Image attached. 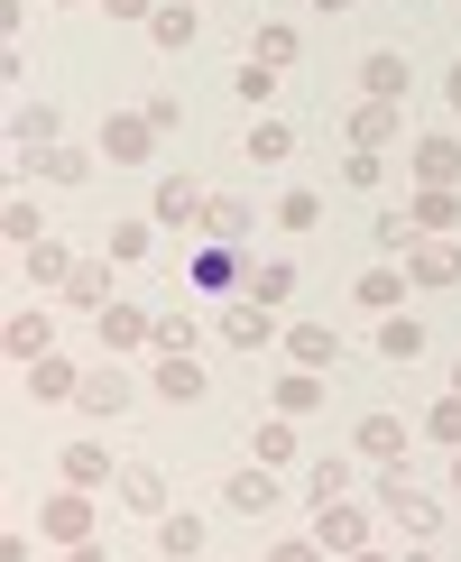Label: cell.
<instances>
[{"label":"cell","instance_id":"cell-1","mask_svg":"<svg viewBox=\"0 0 461 562\" xmlns=\"http://www.w3.org/2000/svg\"><path fill=\"white\" fill-rule=\"evenodd\" d=\"M379 507H387V517H397L406 535H434V526H443V507H434V498H425V488H415L406 471H387V480H379Z\"/></svg>","mask_w":461,"mask_h":562},{"label":"cell","instance_id":"cell-2","mask_svg":"<svg viewBox=\"0 0 461 562\" xmlns=\"http://www.w3.org/2000/svg\"><path fill=\"white\" fill-rule=\"evenodd\" d=\"M148 148H157L148 111H111V121H102V157H111V167H138Z\"/></svg>","mask_w":461,"mask_h":562},{"label":"cell","instance_id":"cell-3","mask_svg":"<svg viewBox=\"0 0 461 562\" xmlns=\"http://www.w3.org/2000/svg\"><path fill=\"white\" fill-rule=\"evenodd\" d=\"M203 213H213V194H203L194 176H167V184H157V222H167V231H203Z\"/></svg>","mask_w":461,"mask_h":562},{"label":"cell","instance_id":"cell-4","mask_svg":"<svg viewBox=\"0 0 461 562\" xmlns=\"http://www.w3.org/2000/svg\"><path fill=\"white\" fill-rule=\"evenodd\" d=\"M222 341H231V350H268V341H277L268 304H259V295H231V304H222Z\"/></svg>","mask_w":461,"mask_h":562},{"label":"cell","instance_id":"cell-5","mask_svg":"<svg viewBox=\"0 0 461 562\" xmlns=\"http://www.w3.org/2000/svg\"><path fill=\"white\" fill-rule=\"evenodd\" d=\"M46 535H56L65 553L92 544V498H83V488H56V498H46Z\"/></svg>","mask_w":461,"mask_h":562},{"label":"cell","instance_id":"cell-6","mask_svg":"<svg viewBox=\"0 0 461 562\" xmlns=\"http://www.w3.org/2000/svg\"><path fill=\"white\" fill-rule=\"evenodd\" d=\"M314 544H323V553H360V544H369L360 507H341V498H333V507H323V517H314Z\"/></svg>","mask_w":461,"mask_h":562},{"label":"cell","instance_id":"cell-7","mask_svg":"<svg viewBox=\"0 0 461 562\" xmlns=\"http://www.w3.org/2000/svg\"><path fill=\"white\" fill-rule=\"evenodd\" d=\"M138 341H157V323L138 304H102V350H138Z\"/></svg>","mask_w":461,"mask_h":562},{"label":"cell","instance_id":"cell-8","mask_svg":"<svg viewBox=\"0 0 461 562\" xmlns=\"http://www.w3.org/2000/svg\"><path fill=\"white\" fill-rule=\"evenodd\" d=\"M157 396H176V406H194V396H203L194 350H167V360H157Z\"/></svg>","mask_w":461,"mask_h":562},{"label":"cell","instance_id":"cell-9","mask_svg":"<svg viewBox=\"0 0 461 562\" xmlns=\"http://www.w3.org/2000/svg\"><path fill=\"white\" fill-rule=\"evenodd\" d=\"M387 138H397V102H360V111H351V148H369V157H379Z\"/></svg>","mask_w":461,"mask_h":562},{"label":"cell","instance_id":"cell-10","mask_svg":"<svg viewBox=\"0 0 461 562\" xmlns=\"http://www.w3.org/2000/svg\"><path fill=\"white\" fill-rule=\"evenodd\" d=\"M406 277H415V286H452V277H461V249H452V240H425V249L406 259Z\"/></svg>","mask_w":461,"mask_h":562},{"label":"cell","instance_id":"cell-11","mask_svg":"<svg viewBox=\"0 0 461 562\" xmlns=\"http://www.w3.org/2000/svg\"><path fill=\"white\" fill-rule=\"evenodd\" d=\"M360 83L369 102H406V56H360Z\"/></svg>","mask_w":461,"mask_h":562},{"label":"cell","instance_id":"cell-12","mask_svg":"<svg viewBox=\"0 0 461 562\" xmlns=\"http://www.w3.org/2000/svg\"><path fill=\"white\" fill-rule=\"evenodd\" d=\"M75 396H83L92 415H121V406H130V379H121V369H83V387H75Z\"/></svg>","mask_w":461,"mask_h":562},{"label":"cell","instance_id":"cell-13","mask_svg":"<svg viewBox=\"0 0 461 562\" xmlns=\"http://www.w3.org/2000/svg\"><path fill=\"white\" fill-rule=\"evenodd\" d=\"M286 350H295V360H305V369H333V360H341L333 323H295V333H286Z\"/></svg>","mask_w":461,"mask_h":562},{"label":"cell","instance_id":"cell-14","mask_svg":"<svg viewBox=\"0 0 461 562\" xmlns=\"http://www.w3.org/2000/svg\"><path fill=\"white\" fill-rule=\"evenodd\" d=\"M222 498L240 507V517H268V507H277V480H268V471H231V488H222Z\"/></svg>","mask_w":461,"mask_h":562},{"label":"cell","instance_id":"cell-15","mask_svg":"<svg viewBox=\"0 0 461 562\" xmlns=\"http://www.w3.org/2000/svg\"><path fill=\"white\" fill-rule=\"evenodd\" d=\"M194 29H203V19H194V10H184V0H167V10H157V19H148V37H157V46H167V56H184V46H194Z\"/></svg>","mask_w":461,"mask_h":562},{"label":"cell","instance_id":"cell-16","mask_svg":"<svg viewBox=\"0 0 461 562\" xmlns=\"http://www.w3.org/2000/svg\"><path fill=\"white\" fill-rule=\"evenodd\" d=\"M203 240H222V249H231V240H249V203H240V194H213V213H203Z\"/></svg>","mask_w":461,"mask_h":562},{"label":"cell","instance_id":"cell-17","mask_svg":"<svg viewBox=\"0 0 461 562\" xmlns=\"http://www.w3.org/2000/svg\"><path fill=\"white\" fill-rule=\"evenodd\" d=\"M194 286H213V295H231V286H249V277H240V259H231V249L213 240V249H194Z\"/></svg>","mask_w":461,"mask_h":562},{"label":"cell","instance_id":"cell-18","mask_svg":"<svg viewBox=\"0 0 461 562\" xmlns=\"http://www.w3.org/2000/svg\"><path fill=\"white\" fill-rule=\"evenodd\" d=\"M56 350V323L46 314H10V360H46Z\"/></svg>","mask_w":461,"mask_h":562},{"label":"cell","instance_id":"cell-19","mask_svg":"<svg viewBox=\"0 0 461 562\" xmlns=\"http://www.w3.org/2000/svg\"><path fill=\"white\" fill-rule=\"evenodd\" d=\"M240 148L259 157V167H286V157H295V130H286V121H259V130L240 138Z\"/></svg>","mask_w":461,"mask_h":562},{"label":"cell","instance_id":"cell-20","mask_svg":"<svg viewBox=\"0 0 461 562\" xmlns=\"http://www.w3.org/2000/svg\"><path fill=\"white\" fill-rule=\"evenodd\" d=\"M249 65H268V75H286V65H295V29H277V19H268V29L249 37Z\"/></svg>","mask_w":461,"mask_h":562},{"label":"cell","instance_id":"cell-21","mask_svg":"<svg viewBox=\"0 0 461 562\" xmlns=\"http://www.w3.org/2000/svg\"><path fill=\"white\" fill-rule=\"evenodd\" d=\"M360 452H369V461H397V452H406V425H397V415H369V425H360Z\"/></svg>","mask_w":461,"mask_h":562},{"label":"cell","instance_id":"cell-22","mask_svg":"<svg viewBox=\"0 0 461 562\" xmlns=\"http://www.w3.org/2000/svg\"><path fill=\"white\" fill-rule=\"evenodd\" d=\"M406 213H415V231H452V222H461V203L443 194V184H425V194H415Z\"/></svg>","mask_w":461,"mask_h":562},{"label":"cell","instance_id":"cell-23","mask_svg":"<svg viewBox=\"0 0 461 562\" xmlns=\"http://www.w3.org/2000/svg\"><path fill=\"white\" fill-rule=\"evenodd\" d=\"M415 176H425V184H452V176H461V148H452V138H425V148H415Z\"/></svg>","mask_w":461,"mask_h":562},{"label":"cell","instance_id":"cell-24","mask_svg":"<svg viewBox=\"0 0 461 562\" xmlns=\"http://www.w3.org/2000/svg\"><path fill=\"white\" fill-rule=\"evenodd\" d=\"M65 480H75V488L111 480V442H75V452H65Z\"/></svg>","mask_w":461,"mask_h":562},{"label":"cell","instance_id":"cell-25","mask_svg":"<svg viewBox=\"0 0 461 562\" xmlns=\"http://www.w3.org/2000/svg\"><path fill=\"white\" fill-rule=\"evenodd\" d=\"M240 295H259V304H286V295H295V268H286V259L249 268V286H240Z\"/></svg>","mask_w":461,"mask_h":562},{"label":"cell","instance_id":"cell-26","mask_svg":"<svg viewBox=\"0 0 461 562\" xmlns=\"http://www.w3.org/2000/svg\"><path fill=\"white\" fill-rule=\"evenodd\" d=\"M157 544H167L176 562H194L203 553V517H157Z\"/></svg>","mask_w":461,"mask_h":562},{"label":"cell","instance_id":"cell-27","mask_svg":"<svg viewBox=\"0 0 461 562\" xmlns=\"http://www.w3.org/2000/svg\"><path fill=\"white\" fill-rule=\"evenodd\" d=\"M379 350H387V360H425V323H379Z\"/></svg>","mask_w":461,"mask_h":562},{"label":"cell","instance_id":"cell-28","mask_svg":"<svg viewBox=\"0 0 461 562\" xmlns=\"http://www.w3.org/2000/svg\"><path fill=\"white\" fill-rule=\"evenodd\" d=\"M121 498L138 507V517H157V507H167V480L157 471H121Z\"/></svg>","mask_w":461,"mask_h":562},{"label":"cell","instance_id":"cell-29","mask_svg":"<svg viewBox=\"0 0 461 562\" xmlns=\"http://www.w3.org/2000/svg\"><path fill=\"white\" fill-rule=\"evenodd\" d=\"M29 387H37V396H75L83 379H75L65 360H56V350H46V360H29Z\"/></svg>","mask_w":461,"mask_h":562},{"label":"cell","instance_id":"cell-30","mask_svg":"<svg viewBox=\"0 0 461 562\" xmlns=\"http://www.w3.org/2000/svg\"><path fill=\"white\" fill-rule=\"evenodd\" d=\"M341 488H351V461H341V452H323V461H314V498H323V507H333V498H341Z\"/></svg>","mask_w":461,"mask_h":562},{"label":"cell","instance_id":"cell-31","mask_svg":"<svg viewBox=\"0 0 461 562\" xmlns=\"http://www.w3.org/2000/svg\"><path fill=\"white\" fill-rule=\"evenodd\" d=\"M10 138H19V148H29V157H37V148H46V138H56V111H46V102H37V111H19V130H10Z\"/></svg>","mask_w":461,"mask_h":562},{"label":"cell","instance_id":"cell-32","mask_svg":"<svg viewBox=\"0 0 461 562\" xmlns=\"http://www.w3.org/2000/svg\"><path fill=\"white\" fill-rule=\"evenodd\" d=\"M397 295H406V277H397V268H369V277H360V304H379V314H387Z\"/></svg>","mask_w":461,"mask_h":562},{"label":"cell","instance_id":"cell-33","mask_svg":"<svg viewBox=\"0 0 461 562\" xmlns=\"http://www.w3.org/2000/svg\"><path fill=\"white\" fill-rule=\"evenodd\" d=\"M65 286H75V304H92V314H102V304H111V268H75Z\"/></svg>","mask_w":461,"mask_h":562},{"label":"cell","instance_id":"cell-34","mask_svg":"<svg viewBox=\"0 0 461 562\" xmlns=\"http://www.w3.org/2000/svg\"><path fill=\"white\" fill-rule=\"evenodd\" d=\"M425 434H434V442H443V452H461V396H443V406H434V415H425Z\"/></svg>","mask_w":461,"mask_h":562},{"label":"cell","instance_id":"cell-35","mask_svg":"<svg viewBox=\"0 0 461 562\" xmlns=\"http://www.w3.org/2000/svg\"><path fill=\"white\" fill-rule=\"evenodd\" d=\"M29 277H37V286H56V277H75V268H65L56 240H37V249H29Z\"/></svg>","mask_w":461,"mask_h":562},{"label":"cell","instance_id":"cell-36","mask_svg":"<svg viewBox=\"0 0 461 562\" xmlns=\"http://www.w3.org/2000/svg\"><path fill=\"white\" fill-rule=\"evenodd\" d=\"M37 167L56 176V184H75V176H83V148H37Z\"/></svg>","mask_w":461,"mask_h":562},{"label":"cell","instance_id":"cell-37","mask_svg":"<svg viewBox=\"0 0 461 562\" xmlns=\"http://www.w3.org/2000/svg\"><path fill=\"white\" fill-rule=\"evenodd\" d=\"M157 350H194V314H157Z\"/></svg>","mask_w":461,"mask_h":562},{"label":"cell","instance_id":"cell-38","mask_svg":"<svg viewBox=\"0 0 461 562\" xmlns=\"http://www.w3.org/2000/svg\"><path fill=\"white\" fill-rule=\"evenodd\" d=\"M277 222H286V231H314L323 203H314V194H286V203H277Z\"/></svg>","mask_w":461,"mask_h":562},{"label":"cell","instance_id":"cell-39","mask_svg":"<svg viewBox=\"0 0 461 562\" xmlns=\"http://www.w3.org/2000/svg\"><path fill=\"white\" fill-rule=\"evenodd\" d=\"M314 396H323V379H314V369H305V379H286V387H277V406H286V415H305Z\"/></svg>","mask_w":461,"mask_h":562},{"label":"cell","instance_id":"cell-40","mask_svg":"<svg viewBox=\"0 0 461 562\" xmlns=\"http://www.w3.org/2000/svg\"><path fill=\"white\" fill-rule=\"evenodd\" d=\"M148 130H157V138L184 130V102H176V92H157V102H148Z\"/></svg>","mask_w":461,"mask_h":562},{"label":"cell","instance_id":"cell-41","mask_svg":"<svg viewBox=\"0 0 461 562\" xmlns=\"http://www.w3.org/2000/svg\"><path fill=\"white\" fill-rule=\"evenodd\" d=\"M259 461H295V434L286 425H259Z\"/></svg>","mask_w":461,"mask_h":562},{"label":"cell","instance_id":"cell-42","mask_svg":"<svg viewBox=\"0 0 461 562\" xmlns=\"http://www.w3.org/2000/svg\"><path fill=\"white\" fill-rule=\"evenodd\" d=\"M268 562H323V544H314V535H305V544H277Z\"/></svg>","mask_w":461,"mask_h":562},{"label":"cell","instance_id":"cell-43","mask_svg":"<svg viewBox=\"0 0 461 562\" xmlns=\"http://www.w3.org/2000/svg\"><path fill=\"white\" fill-rule=\"evenodd\" d=\"M111 19H157V0H111Z\"/></svg>","mask_w":461,"mask_h":562},{"label":"cell","instance_id":"cell-44","mask_svg":"<svg viewBox=\"0 0 461 562\" xmlns=\"http://www.w3.org/2000/svg\"><path fill=\"white\" fill-rule=\"evenodd\" d=\"M65 562H111V553H102V544H75V553H65Z\"/></svg>","mask_w":461,"mask_h":562},{"label":"cell","instance_id":"cell-45","mask_svg":"<svg viewBox=\"0 0 461 562\" xmlns=\"http://www.w3.org/2000/svg\"><path fill=\"white\" fill-rule=\"evenodd\" d=\"M314 10H333V19H341V10H351V0H314Z\"/></svg>","mask_w":461,"mask_h":562},{"label":"cell","instance_id":"cell-46","mask_svg":"<svg viewBox=\"0 0 461 562\" xmlns=\"http://www.w3.org/2000/svg\"><path fill=\"white\" fill-rule=\"evenodd\" d=\"M452 102H461V65H452Z\"/></svg>","mask_w":461,"mask_h":562},{"label":"cell","instance_id":"cell-47","mask_svg":"<svg viewBox=\"0 0 461 562\" xmlns=\"http://www.w3.org/2000/svg\"><path fill=\"white\" fill-rule=\"evenodd\" d=\"M452 488H461V452H452Z\"/></svg>","mask_w":461,"mask_h":562},{"label":"cell","instance_id":"cell-48","mask_svg":"<svg viewBox=\"0 0 461 562\" xmlns=\"http://www.w3.org/2000/svg\"><path fill=\"white\" fill-rule=\"evenodd\" d=\"M351 562H379V553H351Z\"/></svg>","mask_w":461,"mask_h":562},{"label":"cell","instance_id":"cell-49","mask_svg":"<svg viewBox=\"0 0 461 562\" xmlns=\"http://www.w3.org/2000/svg\"><path fill=\"white\" fill-rule=\"evenodd\" d=\"M452 396H461V369H452Z\"/></svg>","mask_w":461,"mask_h":562}]
</instances>
